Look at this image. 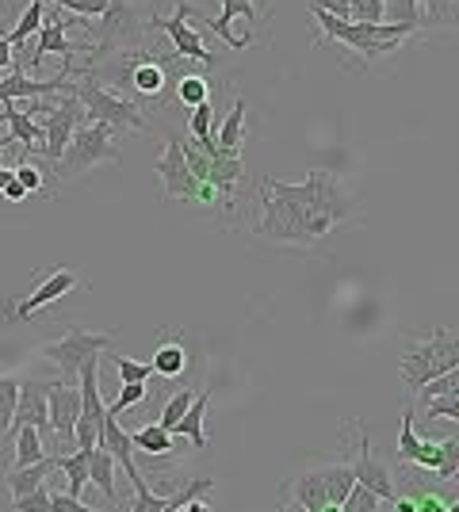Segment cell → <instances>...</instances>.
Masks as SVG:
<instances>
[{
    "mask_svg": "<svg viewBox=\"0 0 459 512\" xmlns=\"http://www.w3.org/2000/svg\"><path fill=\"white\" fill-rule=\"evenodd\" d=\"M352 218V199L341 180L326 169H310L303 184H287L276 176L261 180V222L257 237L264 241H291V245H314Z\"/></svg>",
    "mask_w": 459,
    "mask_h": 512,
    "instance_id": "cell-1",
    "label": "cell"
},
{
    "mask_svg": "<svg viewBox=\"0 0 459 512\" xmlns=\"http://www.w3.org/2000/svg\"><path fill=\"white\" fill-rule=\"evenodd\" d=\"M310 16H314V23H322L329 43L352 46V50L364 54L368 62L394 54V50L417 31V23H394V20L391 23H356V20H345V16H333V12H322V8H310Z\"/></svg>",
    "mask_w": 459,
    "mask_h": 512,
    "instance_id": "cell-2",
    "label": "cell"
},
{
    "mask_svg": "<svg viewBox=\"0 0 459 512\" xmlns=\"http://www.w3.org/2000/svg\"><path fill=\"white\" fill-rule=\"evenodd\" d=\"M459 363V333L452 329H433L429 341H417L402 352V363H398V375L410 390H421L429 379L444 375L448 367Z\"/></svg>",
    "mask_w": 459,
    "mask_h": 512,
    "instance_id": "cell-3",
    "label": "cell"
},
{
    "mask_svg": "<svg viewBox=\"0 0 459 512\" xmlns=\"http://www.w3.org/2000/svg\"><path fill=\"white\" fill-rule=\"evenodd\" d=\"M119 138L111 123H85V127L73 130L66 153L54 161V176H81V172L96 169L104 161H119Z\"/></svg>",
    "mask_w": 459,
    "mask_h": 512,
    "instance_id": "cell-4",
    "label": "cell"
},
{
    "mask_svg": "<svg viewBox=\"0 0 459 512\" xmlns=\"http://www.w3.org/2000/svg\"><path fill=\"white\" fill-rule=\"evenodd\" d=\"M352 474L349 463H333V467H310L303 470L295 482H291V501L306 512H326V509H341V501L349 497Z\"/></svg>",
    "mask_w": 459,
    "mask_h": 512,
    "instance_id": "cell-5",
    "label": "cell"
},
{
    "mask_svg": "<svg viewBox=\"0 0 459 512\" xmlns=\"http://www.w3.org/2000/svg\"><path fill=\"white\" fill-rule=\"evenodd\" d=\"M77 96H81V104H85V115L88 123H111L115 130H146V111L131 100H123L119 92H111V88L100 85V77L85 69L81 77H77Z\"/></svg>",
    "mask_w": 459,
    "mask_h": 512,
    "instance_id": "cell-6",
    "label": "cell"
},
{
    "mask_svg": "<svg viewBox=\"0 0 459 512\" xmlns=\"http://www.w3.org/2000/svg\"><path fill=\"white\" fill-rule=\"evenodd\" d=\"M153 172L161 176V188H165V199H184V203H203V207H211V203H226L219 195V188H211V184H203L196 180V172L188 169V157L180 150V138H169L165 142V153L157 157V165Z\"/></svg>",
    "mask_w": 459,
    "mask_h": 512,
    "instance_id": "cell-7",
    "label": "cell"
},
{
    "mask_svg": "<svg viewBox=\"0 0 459 512\" xmlns=\"http://www.w3.org/2000/svg\"><path fill=\"white\" fill-rule=\"evenodd\" d=\"M111 341H115V329H108V333H88L81 325H69L62 341H54L43 348V360L54 363V371L62 375V383H77L81 367H85L96 352H104Z\"/></svg>",
    "mask_w": 459,
    "mask_h": 512,
    "instance_id": "cell-8",
    "label": "cell"
},
{
    "mask_svg": "<svg viewBox=\"0 0 459 512\" xmlns=\"http://www.w3.org/2000/svg\"><path fill=\"white\" fill-rule=\"evenodd\" d=\"M100 23H85L88 31H100V43L92 46V54H115V50H138L146 39V23L138 16V8L127 0H111L108 12L96 16Z\"/></svg>",
    "mask_w": 459,
    "mask_h": 512,
    "instance_id": "cell-9",
    "label": "cell"
},
{
    "mask_svg": "<svg viewBox=\"0 0 459 512\" xmlns=\"http://www.w3.org/2000/svg\"><path fill=\"white\" fill-rule=\"evenodd\" d=\"M85 123H88V115H85L81 96H77V92H62V100L54 104V111L46 115V123H43V153H46V161H50V165L66 153L73 130L85 127Z\"/></svg>",
    "mask_w": 459,
    "mask_h": 512,
    "instance_id": "cell-10",
    "label": "cell"
},
{
    "mask_svg": "<svg viewBox=\"0 0 459 512\" xmlns=\"http://www.w3.org/2000/svg\"><path fill=\"white\" fill-rule=\"evenodd\" d=\"M46 406H50V432H54V451H73V425L81 413V390L77 383H46Z\"/></svg>",
    "mask_w": 459,
    "mask_h": 512,
    "instance_id": "cell-11",
    "label": "cell"
},
{
    "mask_svg": "<svg viewBox=\"0 0 459 512\" xmlns=\"http://www.w3.org/2000/svg\"><path fill=\"white\" fill-rule=\"evenodd\" d=\"M77 23V16H66V8H46L43 16V27H39V43H35V50H31V58H27V65H39L43 62V54H62V58H73V54H92V46H73L66 39V31Z\"/></svg>",
    "mask_w": 459,
    "mask_h": 512,
    "instance_id": "cell-12",
    "label": "cell"
},
{
    "mask_svg": "<svg viewBox=\"0 0 459 512\" xmlns=\"http://www.w3.org/2000/svg\"><path fill=\"white\" fill-rule=\"evenodd\" d=\"M356 436H360V451H356V459L349 463L352 474H356V482H360V486H368V490H375L383 501H398V486H394V478H391V467L372 455L368 428L356 425Z\"/></svg>",
    "mask_w": 459,
    "mask_h": 512,
    "instance_id": "cell-13",
    "label": "cell"
},
{
    "mask_svg": "<svg viewBox=\"0 0 459 512\" xmlns=\"http://www.w3.org/2000/svg\"><path fill=\"white\" fill-rule=\"evenodd\" d=\"M188 12H192V4L188 0H176V12L169 20H161L157 27L173 39V50L180 58H192V62H203V65H215V54L203 46L196 27H188Z\"/></svg>",
    "mask_w": 459,
    "mask_h": 512,
    "instance_id": "cell-14",
    "label": "cell"
},
{
    "mask_svg": "<svg viewBox=\"0 0 459 512\" xmlns=\"http://www.w3.org/2000/svg\"><path fill=\"white\" fill-rule=\"evenodd\" d=\"M20 425L39 428V436H43V440H50V448H46V451H54L50 406H46V383H39V379H23V383H20V402H16V417H12V428H8V432H16Z\"/></svg>",
    "mask_w": 459,
    "mask_h": 512,
    "instance_id": "cell-15",
    "label": "cell"
},
{
    "mask_svg": "<svg viewBox=\"0 0 459 512\" xmlns=\"http://www.w3.org/2000/svg\"><path fill=\"white\" fill-rule=\"evenodd\" d=\"M222 4V12L215 16V20H203V12H188V20H196V23H207L215 35H219L222 43H230V50H245V46L253 43V35H230V20L234 16H241V20H249L253 27L261 23V12H257V4L253 0H219Z\"/></svg>",
    "mask_w": 459,
    "mask_h": 512,
    "instance_id": "cell-16",
    "label": "cell"
},
{
    "mask_svg": "<svg viewBox=\"0 0 459 512\" xmlns=\"http://www.w3.org/2000/svg\"><path fill=\"white\" fill-rule=\"evenodd\" d=\"M77 283H81V279H77V272H69V268H54V272H50V276H46L43 283H39V287H35V291L20 302V306H8V314H12V318H20V321H27L35 310L54 306L62 295H69Z\"/></svg>",
    "mask_w": 459,
    "mask_h": 512,
    "instance_id": "cell-17",
    "label": "cell"
},
{
    "mask_svg": "<svg viewBox=\"0 0 459 512\" xmlns=\"http://www.w3.org/2000/svg\"><path fill=\"white\" fill-rule=\"evenodd\" d=\"M207 406H211V390H199L196 398H192V406H188V413L173 425V436H188V440L196 444V451L207 448V432H203Z\"/></svg>",
    "mask_w": 459,
    "mask_h": 512,
    "instance_id": "cell-18",
    "label": "cell"
},
{
    "mask_svg": "<svg viewBox=\"0 0 459 512\" xmlns=\"http://www.w3.org/2000/svg\"><path fill=\"white\" fill-rule=\"evenodd\" d=\"M88 478H92V486L104 493L111 505L119 501V490H115V455L104 444L88 448Z\"/></svg>",
    "mask_w": 459,
    "mask_h": 512,
    "instance_id": "cell-19",
    "label": "cell"
},
{
    "mask_svg": "<svg viewBox=\"0 0 459 512\" xmlns=\"http://www.w3.org/2000/svg\"><path fill=\"white\" fill-rule=\"evenodd\" d=\"M54 470H58V467H54V455H46V459H39V463L12 467V470H8V478H4V486H8V493H12V497H23V493L35 490V486H43Z\"/></svg>",
    "mask_w": 459,
    "mask_h": 512,
    "instance_id": "cell-20",
    "label": "cell"
},
{
    "mask_svg": "<svg viewBox=\"0 0 459 512\" xmlns=\"http://www.w3.org/2000/svg\"><path fill=\"white\" fill-rule=\"evenodd\" d=\"M134 440V451H146V455H153V459H173V432L161 425V421H153V425H142L138 432H131Z\"/></svg>",
    "mask_w": 459,
    "mask_h": 512,
    "instance_id": "cell-21",
    "label": "cell"
},
{
    "mask_svg": "<svg viewBox=\"0 0 459 512\" xmlns=\"http://www.w3.org/2000/svg\"><path fill=\"white\" fill-rule=\"evenodd\" d=\"M43 16H46V0H27V8L20 12L16 27L8 31V43H12V50H23L31 35H39V27H43Z\"/></svg>",
    "mask_w": 459,
    "mask_h": 512,
    "instance_id": "cell-22",
    "label": "cell"
},
{
    "mask_svg": "<svg viewBox=\"0 0 459 512\" xmlns=\"http://www.w3.org/2000/svg\"><path fill=\"white\" fill-rule=\"evenodd\" d=\"M165 85H169V77H165V65L161 62H142V58L134 62L131 88L138 92V96H161Z\"/></svg>",
    "mask_w": 459,
    "mask_h": 512,
    "instance_id": "cell-23",
    "label": "cell"
},
{
    "mask_svg": "<svg viewBox=\"0 0 459 512\" xmlns=\"http://www.w3.org/2000/svg\"><path fill=\"white\" fill-rule=\"evenodd\" d=\"M12 459H16V467H27V463H39L46 459V448H43V436H39V428L35 425H20L12 432Z\"/></svg>",
    "mask_w": 459,
    "mask_h": 512,
    "instance_id": "cell-24",
    "label": "cell"
},
{
    "mask_svg": "<svg viewBox=\"0 0 459 512\" xmlns=\"http://www.w3.org/2000/svg\"><path fill=\"white\" fill-rule=\"evenodd\" d=\"M241 142H245V100H234L215 146H219V153H241Z\"/></svg>",
    "mask_w": 459,
    "mask_h": 512,
    "instance_id": "cell-25",
    "label": "cell"
},
{
    "mask_svg": "<svg viewBox=\"0 0 459 512\" xmlns=\"http://www.w3.org/2000/svg\"><path fill=\"white\" fill-rule=\"evenodd\" d=\"M153 375H165V379H176V375H184V367H188V352H184V344L176 341H165L157 352H153Z\"/></svg>",
    "mask_w": 459,
    "mask_h": 512,
    "instance_id": "cell-26",
    "label": "cell"
},
{
    "mask_svg": "<svg viewBox=\"0 0 459 512\" xmlns=\"http://www.w3.org/2000/svg\"><path fill=\"white\" fill-rule=\"evenodd\" d=\"M421 436L414 432V409L406 406L402 409V428H398V463H417V455H421Z\"/></svg>",
    "mask_w": 459,
    "mask_h": 512,
    "instance_id": "cell-27",
    "label": "cell"
},
{
    "mask_svg": "<svg viewBox=\"0 0 459 512\" xmlns=\"http://www.w3.org/2000/svg\"><path fill=\"white\" fill-rule=\"evenodd\" d=\"M207 490H215V478H196V482H188L184 490L169 493V509L165 512H176V509H192V512H207L199 505V497Z\"/></svg>",
    "mask_w": 459,
    "mask_h": 512,
    "instance_id": "cell-28",
    "label": "cell"
},
{
    "mask_svg": "<svg viewBox=\"0 0 459 512\" xmlns=\"http://www.w3.org/2000/svg\"><path fill=\"white\" fill-rule=\"evenodd\" d=\"M20 383L16 375H0V432L12 428V417H16V402H20Z\"/></svg>",
    "mask_w": 459,
    "mask_h": 512,
    "instance_id": "cell-29",
    "label": "cell"
},
{
    "mask_svg": "<svg viewBox=\"0 0 459 512\" xmlns=\"http://www.w3.org/2000/svg\"><path fill=\"white\" fill-rule=\"evenodd\" d=\"M421 394V402H433V398H452V394H459V363L456 367H448L444 375H437V379H429V383L417 390Z\"/></svg>",
    "mask_w": 459,
    "mask_h": 512,
    "instance_id": "cell-30",
    "label": "cell"
},
{
    "mask_svg": "<svg viewBox=\"0 0 459 512\" xmlns=\"http://www.w3.org/2000/svg\"><path fill=\"white\" fill-rule=\"evenodd\" d=\"M383 505V497L375 490H368V486H360V482H352V490H349V497L341 501V509L345 512H375Z\"/></svg>",
    "mask_w": 459,
    "mask_h": 512,
    "instance_id": "cell-31",
    "label": "cell"
},
{
    "mask_svg": "<svg viewBox=\"0 0 459 512\" xmlns=\"http://www.w3.org/2000/svg\"><path fill=\"white\" fill-rule=\"evenodd\" d=\"M176 96H180V104L196 107V104H203V100H211V85H207L203 77H180Z\"/></svg>",
    "mask_w": 459,
    "mask_h": 512,
    "instance_id": "cell-32",
    "label": "cell"
},
{
    "mask_svg": "<svg viewBox=\"0 0 459 512\" xmlns=\"http://www.w3.org/2000/svg\"><path fill=\"white\" fill-rule=\"evenodd\" d=\"M192 398H196V390H176L173 398L165 402V409H161V425L173 432V425L188 413V406H192Z\"/></svg>",
    "mask_w": 459,
    "mask_h": 512,
    "instance_id": "cell-33",
    "label": "cell"
},
{
    "mask_svg": "<svg viewBox=\"0 0 459 512\" xmlns=\"http://www.w3.org/2000/svg\"><path fill=\"white\" fill-rule=\"evenodd\" d=\"M387 8L383 0H349V20L356 23H383Z\"/></svg>",
    "mask_w": 459,
    "mask_h": 512,
    "instance_id": "cell-34",
    "label": "cell"
},
{
    "mask_svg": "<svg viewBox=\"0 0 459 512\" xmlns=\"http://www.w3.org/2000/svg\"><path fill=\"white\" fill-rule=\"evenodd\" d=\"M383 8H387V16H391L394 23H417V27H425L417 0H383Z\"/></svg>",
    "mask_w": 459,
    "mask_h": 512,
    "instance_id": "cell-35",
    "label": "cell"
},
{
    "mask_svg": "<svg viewBox=\"0 0 459 512\" xmlns=\"http://www.w3.org/2000/svg\"><path fill=\"white\" fill-rule=\"evenodd\" d=\"M111 360L119 367V379H123V383H146L153 375L150 363H138V360H131V356H111Z\"/></svg>",
    "mask_w": 459,
    "mask_h": 512,
    "instance_id": "cell-36",
    "label": "cell"
},
{
    "mask_svg": "<svg viewBox=\"0 0 459 512\" xmlns=\"http://www.w3.org/2000/svg\"><path fill=\"white\" fill-rule=\"evenodd\" d=\"M12 509L16 512H46L50 509V490L43 486H35L31 493H23V497H12Z\"/></svg>",
    "mask_w": 459,
    "mask_h": 512,
    "instance_id": "cell-37",
    "label": "cell"
},
{
    "mask_svg": "<svg viewBox=\"0 0 459 512\" xmlns=\"http://www.w3.org/2000/svg\"><path fill=\"white\" fill-rule=\"evenodd\" d=\"M58 8H66L73 16H85V20H96V16H104L108 12L111 0H54Z\"/></svg>",
    "mask_w": 459,
    "mask_h": 512,
    "instance_id": "cell-38",
    "label": "cell"
},
{
    "mask_svg": "<svg viewBox=\"0 0 459 512\" xmlns=\"http://www.w3.org/2000/svg\"><path fill=\"white\" fill-rule=\"evenodd\" d=\"M440 417H448V421H456V425H459V394L425 402V421H440Z\"/></svg>",
    "mask_w": 459,
    "mask_h": 512,
    "instance_id": "cell-39",
    "label": "cell"
},
{
    "mask_svg": "<svg viewBox=\"0 0 459 512\" xmlns=\"http://www.w3.org/2000/svg\"><path fill=\"white\" fill-rule=\"evenodd\" d=\"M142 398H146V383H123V390H119V398H115V402H111V417H119V413H123V409H131V406H138V402H142Z\"/></svg>",
    "mask_w": 459,
    "mask_h": 512,
    "instance_id": "cell-40",
    "label": "cell"
},
{
    "mask_svg": "<svg viewBox=\"0 0 459 512\" xmlns=\"http://www.w3.org/2000/svg\"><path fill=\"white\" fill-rule=\"evenodd\" d=\"M425 23H452V0H417Z\"/></svg>",
    "mask_w": 459,
    "mask_h": 512,
    "instance_id": "cell-41",
    "label": "cell"
},
{
    "mask_svg": "<svg viewBox=\"0 0 459 512\" xmlns=\"http://www.w3.org/2000/svg\"><path fill=\"white\" fill-rule=\"evenodd\" d=\"M16 180H20L23 188H27V195L43 192V172L35 169V165H27V161H20V165H16Z\"/></svg>",
    "mask_w": 459,
    "mask_h": 512,
    "instance_id": "cell-42",
    "label": "cell"
},
{
    "mask_svg": "<svg viewBox=\"0 0 459 512\" xmlns=\"http://www.w3.org/2000/svg\"><path fill=\"white\" fill-rule=\"evenodd\" d=\"M50 509H58V512H92L81 501V497H73V493H50Z\"/></svg>",
    "mask_w": 459,
    "mask_h": 512,
    "instance_id": "cell-43",
    "label": "cell"
},
{
    "mask_svg": "<svg viewBox=\"0 0 459 512\" xmlns=\"http://www.w3.org/2000/svg\"><path fill=\"white\" fill-rule=\"evenodd\" d=\"M310 8H322V12H333V16L349 20V0H310Z\"/></svg>",
    "mask_w": 459,
    "mask_h": 512,
    "instance_id": "cell-44",
    "label": "cell"
},
{
    "mask_svg": "<svg viewBox=\"0 0 459 512\" xmlns=\"http://www.w3.org/2000/svg\"><path fill=\"white\" fill-rule=\"evenodd\" d=\"M12 54H16V50H12V43H8V35H0V77L12 69Z\"/></svg>",
    "mask_w": 459,
    "mask_h": 512,
    "instance_id": "cell-45",
    "label": "cell"
},
{
    "mask_svg": "<svg viewBox=\"0 0 459 512\" xmlns=\"http://www.w3.org/2000/svg\"><path fill=\"white\" fill-rule=\"evenodd\" d=\"M0 195H8V199H12V203H20V199H27V188H23L20 180H16V176H12V180H8V184H4V192Z\"/></svg>",
    "mask_w": 459,
    "mask_h": 512,
    "instance_id": "cell-46",
    "label": "cell"
},
{
    "mask_svg": "<svg viewBox=\"0 0 459 512\" xmlns=\"http://www.w3.org/2000/svg\"><path fill=\"white\" fill-rule=\"evenodd\" d=\"M12 176H16V169H4V165H0V192H4V184H8Z\"/></svg>",
    "mask_w": 459,
    "mask_h": 512,
    "instance_id": "cell-47",
    "label": "cell"
},
{
    "mask_svg": "<svg viewBox=\"0 0 459 512\" xmlns=\"http://www.w3.org/2000/svg\"><path fill=\"white\" fill-rule=\"evenodd\" d=\"M0 35H8V31H4V20H0Z\"/></svg>",
    "mask_w": 459,
    "mask_h": 512,
    "instance_id": "cell-48",
    "label": "cell"
},
{
    "mask_svg": "<svg viewBox=\"0 0 459 512\" xmlns=\"http://www.w3.org/2000/svg\"><path fill=\"white\" fill-rule=\"evenodd\" d=\"M456 478H459V474H456Z\"/></svg>",
    "mask_w": 459,
    "mask_h": 512,
    "instance_id": "cell-49",
    "label": "cell"
}]
</instances>
